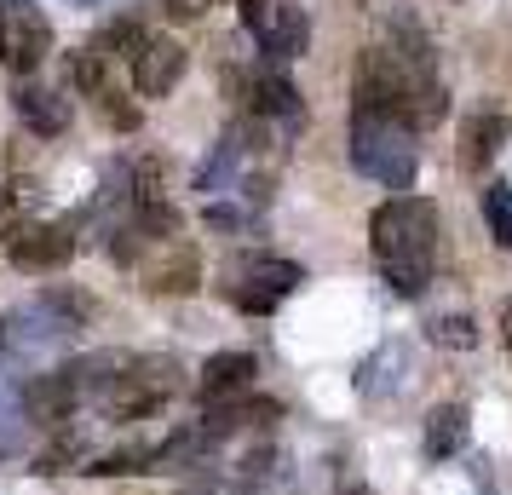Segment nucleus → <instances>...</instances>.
Here are the masks:
<instances>
[{
	"instance_id": "obj_1",
	"label": "nucleus",
	"mask_w": 512,
	"mask_h": 495,
	"mask_svg": "<svg viewBox=\"0 0 512 495\" xmlns=\"http://www.w3.org/2000/svg\"><path fill=\"white\" fill-rule=\"evenodd\" d=\"M351 110H374V116L403 121L409 133H426L438 127L443 110H449V93L438 81V58H432V35L409 18V12H392V41H380L357 58V75H351Z\"/></svg>"
},
{
	"instance_id": "obj_2",
	"label": "nucleus",
	"mask_w": 512,
	"mask_h": 495,
	"mask_svg": "<svg viewBox=\"0 0 512 495\" xmlns=\"http://www.w3.org/2000/svg\"><path fill=\"white\" fill-rule=\"evenodd\" d=\"M369 254L392 294L420 300L438 271V202L432 196H386L369 213Z\"/></svg>"
},
{
	"instance_id": "obj_3",
	"label": "nucleus",
	"mask_w": 512,
	"mask_h": 495,
	"mask_svg": "<svg viewBox=\"0 0 512 495\" xmlns=\"http://www.w3.org/2000/svg\"><path fill=\"white\" fill-rule=\"evenodd\" d=\"M93 294L87 288L58 283L47 294H35L29 306L0 311V369L12 375H41L58 352H70L75 334L93 323Z\"/></svg>"
},
{
	"instance_id": "obj_4",
	"label": "nucleus",
	"mask_w": 512,
	"mask_h": 495,
	"mask_svg": "<svg viewBox=\"0 0 512 495\" xmlns=\"http://www.w3.org/2000/svg\"><path fill=\"white\" fill-rule=\"evenodd\" d=\"M351 167L374 179L380 190L409 196L420 173V133H409L403 121L374 116V110H351Z\"/></svg>"
},
{
	"instance_id": "obj_5",
	"label": "nucleus",
	"mask_w": 512,
	"mask_h": 495,
	"mask_svg": "<svg viewBox=\"0 0 512 495\" xmlns=\"http://www.w3.org/2000/svg\"><path fill=\"white\" fill-rule=\"evenodd\" d=\"M185 386H190V375L173 352H127L121 375L110 380V392L98 403V415H104V421H150V415L167 409Z\"/></svg>"
},
{
	"instance_id": "obj_6",
	"label": "nucleus",
	"mask_w": 512,
	"mask_h": 495,
	"mask_svg": "<svg viewBox=\"0 0 512 495\" xmlns=\"http://www.w3.org/2000/svg\"><path fill=\"white\" fill-rule=\"evenodd\" d=\"M300 283H305V265L277 260V254H248L225 277V306L248 311V317H271Z\"/></svg>"
},
{
	"instance_id": "obj_7",
	"label": "nucleus",
	"mask_w": 512,
	"mask_h": 495,
	"mask_svg": "<svg viewBox=\"0 0 512 495\" xmlns=\"http://www.w3.org/2000/svg\"><path fill=\"white\" fill-rule=\"evenodd\" d=\"M225 93L242 104V110H254L259 121H277L288 133H300L305 127V98L300 87L288 81V70H271V64H259V70H225Z\"/></svg>"
},
{
	"instance_id": "obj_8",
	"label": "nucleus",
	"mask_w": 512,
	"mask_h": 495,
	"mask_svg": "<svg viewBox=\"0 0 512 495\" xmlns=\"http://www.w3.org/2000/svg\"><path fill=\"white\" fill-rule=\"evenodd\" d=\"M75 225L70 219H35V225H18L6 236V260L18 265L24 277H52L75 260Z\"/></svg>"
},
{
	"instance_id": "obj_9",
	"label": "nucleus",
	"mask_w": 512,
	"mask_h": 495,
	"mask_svg": "<svg viewBox=\"0 0 512 495\" xmlns=\"http://www.w3.org/2000/svg\"><path fill=\"white\" fill-rule=\"evenodd\" d=\"M52 58V24L41 6L29 0H12L0 6V64L12 75H35Z\"/></svg>"
},
{
	"instance_id": "obj_10",
	"label": "nucleus",
	"mask_w": 512,
	"mask_h": 495,
	"mask_svg": "<svg viewBox=\"0 0 512 495\" xmlns=\"http://www.w3.org/2000/svg\"><path fill=\"white\" fill-rule=\"evenodd\" d=\"M133 271H139L144 294H162V300H173V294H196V288H202V254H196V242H190V236L150 242Z\"/></svg>"
},
{
	"instance_id": "obj_11",
	"label": "nucleus",
	"mask_w": 512,
	"mask_h": 495,
	"mask_svg": "<svg viewBox=\"0 0 512 495\" xmlns=\"http://www.w3.org/2000/svg\"><path fill=\"white\" fill-rule=\"evenodd\" d=\"M190 52L173 41V35H144V47L133 52V93L139 98H167L185 75Z\"/></svg>"
},
{
	"instance_id": "obj_12",
	"label": "nucleus",
	"mask_w": 512,
	"mask_h": 495,
	"mask_svg": "<svg viewBox=\"0 0 512 495\" xmlns=\"http://www.w3.org/2000/svg\"><path fill=\"white\" fill-rule=\"evenodd\" d=\"M254 41H259V58H265L271 70H288V64L305 58V47H311V18H305V6L300 0H277Z\"/></svg>"
},
{
	"instance_id": "obj_13",
	"label": "nucleus",
	"mask_w": 512,
	"mask_h": 495,
	"mask_svg": "<svg viewBox=\"0 0 512 495\" xmlns=\"http://www.w3.org/2000/svg\"><path fill=\"white\" fill-rule=\"evenodd\" d=\"M12 110H18V121H24L35 139H58V133H70L75 121V104L58 87H41V81H24L18 93H12Z\"/></svg>"
},
{
	"instance_id": "obj_14",
	"label": "nucleus",
	"mask_w": 512,
	"mask_h": 495,
	"mask_svg": "<svg viewBox=\"0 0 512 495\" xmlns=\"http://www.w3.org/2000/svg\"><path fill=\"white\" fill-rule=\"evenodd\" d=\"M254 375H259L254 352H213L208 363H202V375H196V398L208 403V409L213 403H231L254 386Z\"/></svg>"
},
{
	"instance_id": "obj_15",
	"label": "nucleus",
	"mask_w": 512,
	"mask_h": 495,
	"mask_svg": "<svg viewBox=\"0 0 512 495\" xmlns=\"http://www.w3.org/2000/svg\"><path fill=\"white\" fill-rule=\"evenodd\" d=\"M507 139H512V121L501 116V110H472V116L461 121V167L466 173L495 167V156L507 150Z\"/></svg>"
},
{
	"instance_id": "obj_16",
	"label": "nucleus",
	"mask_w": 512,
	"mask_h": 495,
	"mask_svg": "<svg viewBox=\"0 0 512 495\" xmlns=\"http://www.w3.org/2000/svg\"><path fill=\"white\" fill-rule=\"evenodd\" d=\"M265 421H282V403H277V398H254V392H242V398H231V403H213L202 426H208L213 438H231L236 426H265Z\"/></svg>"
},
{
	"instance_id": "obj_17",
	"label": "nucleus",
	"mask_w": 512,
	"mask_h": 495,
	"mask_svg": "<svg viewBox=\"0 0 512 495\" xmlns=\"http://www.w3.org/2000/svg\"><path fill=\"white\" fill-rule=\"evenodd\" d=\"M420 444H426L432 461L461 455V449H466V409H461V403H438V409L426 415V426H420Z\"/></svg>"
},
{
	"instance_id": "obj_18",
	"label": "nucleus",
	"mask_w": 512,
	"mask_h": 495,
	"mask_svg": "<svg viewBox=\"0 0 512 495\" xmlns=\"http://www.w3.org/2000/svg\"><path fill=\"white\" fill-rule=\"evenodd\" d=\"M29 432H35V421L24 409V392L0 375V461H18L29 449Z\"/></svg>"
},
{
	"instance_id": "obj_19",
	"label": "nucleus",
	"mask_w": 512,
	"mask_h": 495,
	"mask_svg": "<svg viewBox=\"0 0 512 495\" xmlns=\"http://www.w3.org/2000/svg\"><path fill=\"white\" fill-rule=\"evenodd\" d=\"M242 156H248V133H225L213 144V156L196 167V190H236V173H242Z\"/></svg>"
},
{
	"instance_id": "obj_20",
	"label": "nucleus",
	"mask_w": 512,
	"mask_h": 495,
	"mask_svg": "<svg viewBox=\"0 0 512 495\" xmlns=\"http://www.w3.org/2000/svg\"><path fill=\"white\" fill-rule=\"evenodd\" d=\"M144 35H150V29L139 24V12H121V18H110V24L98 29L87 47H93L104 64H116V58H127V64H133V52L144 47Z\"/></svg>"
},
{
	"instance_id": "obj_21",
	"label": "nucleus",
	"mask_w": 512,
	"mask_h": 495,
	"mask_svg": "<svg viewBox=\"0 0 512 495\" xmlns=\"http://www.w3.org/2000/svg\"><path fill=\"white\" fill-rule=\"evenodd\" d=\"M426 340L438 352H472L478 346V323H472V311H443V317L426 323Z\"/></svg>"
},
{
	"instance_id": "obj_22",
	"label": "nucleus",
	"mask_w": 512,
	"mask_h": 495,
	"mask_svg": "<svg viewBox=\"0 0 512 495\" xmlns=\"http://www.w3.org/2000/svg\"><path fill=\"white\" fill-rule=\"evenodd\" d=\"M150 467H156V449H150V444L110 449V455H93V461H87L93 478H121V472H150Z\"/></svg>"
},
{
	"instance_id": "obj_23",
	"label": "nucleus",
	"mask_w": 512,
	"mask_h": 495,
	"mask_svg": "<svg viewBox=\"0 0 512 495\" xmlns=\"http://www.w3.org/2000/svg\"><path fill=\"white\" fill-rule=\"evenodd\" d=\"M93 104H98V116L110 121L116 133H133V127H139V104H133V98L121 93L116 81H110V87H98V93H93Z\"/></svg>"
},
{
	"instance_id": "obj_24",
	"label": "nucleus",
	"mask_w": 512,
	"mask_h": 495,
	"mask_svg": "<svg viewBox=\"0 0 512 495\" xmlns=\"http://www.w3.org/2000/svg\"><path fill=\"white\" fill-rule=\"evenodd\" d=\"M70 81H75V87H81L87 98H93L98 87H110L116 75H110V64H104L93 47H81V52H70Z\"/></svg>"
},
{
	"instance_id": "obj_25",
	"label": "nucleus",
	"mask_w": 512,
	"mask_h": 495,
	"mask_svg": "<svg viewBox=\"0 0 512 495\" xmlns=\"http://www.w3.org/2000/svg\"><path fill=\"white\" fill-rule=\"evenodd\" d=\"M484 219H489V231H495V242L512 254V190L507 185L484 190Z\"/></svg>"
},
{
	"instance_id": "obj_26",
	"label": "nucleus",
	"mask_w": 512,
	"mask_h": 495,
	"mask_svg": "<svg viewBox=\"0 0 512 495\" xmlns=\"http://www.w3.org/2000/svg\"><path fill=\"white\" fill-rule=\"evenodd\" d=\"M202 225H208V231H225V236H248L259 219L242 208V202H236V208L231 202H208V208H202Z\"/></svg>"
},
{
	"instance_id": "obj_27",
	"label": "nucleus",
	"mask_w": 512,
	"mask_h": 495,
	"mask_svg": "<svg viewBox=\"0 0 512 495\" xmlns=\"http://www.w3.org/2000/svg\"><path fill=\"white\" fill-rule=\"evenodd\" d=\"M24 196H29V190H18V185H6V190H0V236H12V231H18Z\"/></svg>"
},
{
	"instance_id": "obj_28",
	"label": "nucleus",
	"mask_w": 512,
	"mask_h": 495,
	"mask_svg": "<svg viewBox=\"0 0 512 495\" xmlns=\"http://www.w3.org/2000/svg\"><path fill=\"white\" fill-rule=\"evenodd\" d=\"M208 6H213V0H162V12L173 18V24H196Z\"/></svg>"
},
{
	"instance_id": "obj_29",
	"label": "nucleus",
	"mask_w": 512,
	"mask_h": 495,
	"mask_svg": "<svg viewBox=\"0 0 512 495\" xmlns=\"http://www.w3.org/2000/svg\"><path fill=\"white\" fill-rule=\"evenodd\" d=\"M271 6H277V0H236V12H242V24L254 29H265V18H271Z\"/></svg>"
},
{
	"instance_id": "obj_30",
	"label": "nucleus",
	"mask_w": 512,
	"mask_h": 495,
	"mask_svg": "<svg viewBox=\"0 0 512 495\" xmlns=\"http://www.w3.org/2000/svg\"><path fill=\"white\" fill-rule=\"evenodd\" d=\"M501 334H507V352H512V300H507V311H501Z\"/></svg>"
},
{
	"instance_id": "obj_31",
	"label": "nucleus",
	"mask_w": 512,
	"mask_h": 495,
	"mask_svg": "<svg viewBox=\"0 0 512 495\" xmlns=\"http://www.w3.org/2000/svg\"><path fill=\"white\" fill-rule=\"evenodd\" d=\"M173 495H213V490H173Z\"/></svg>"
},
{
	"instance_id": "obj_32",
	"label": "nucleus",
	"mask_w": 512,
	"mask_h": 495,
	"mask_svg": "<svg viewBox=\"0 0 512 495\" xmlns=\"http://www.w3.org/2000/svg\"><path fill=\"white\" fill-rule=\"evenodd\" d=\"M346 495H369V490H363V484H351V490H346Z\"/></svg>"
},
{
	"instance_id": "obj_33",
	"label": "nucleus",
	"mask_w": 512,
	"mask_h": 495,
	"mask_svg": "<svg viewBox=\"0 0 512 495\" xmlns=\"http://www.w3.org/2000/svg\"><path fill=\"white\" fill-rule=\"evenodd\" d=\"M75 6H104V0H75Z\"/></svg>"
}]
</instances>
